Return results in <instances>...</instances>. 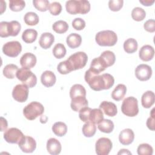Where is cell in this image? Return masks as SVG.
<instances>
[{"mask_svg":"<svg viewBox=\"0 0 155 155\" xmlns=\"http://www.w3.org/2000/svg\"><path fill=\"white\" fill-rule=\"evenodd\" d=\"M85 81L88 84L90 87L96 91L110 88L114 84V79L108 73L102 75L95 74L90 68L85 71Z\"/></svg>","mask_w":155,"mask_h":155,"instance_id":"1","label":"cell"},{"mask_svg":"<svg viewBox=\"0 0 155 155\" xmlns=\"http://www.w3.org/2000/svg\"><path fill=\"white\" fill-rule=\"evenodd\" d=\"M65 8L71 15H84L90 12V4L86 0H70L66 2Z\"/></svg>","mask_w":155,"mask_h":155,"instance_id":"2","label":"cell"},{"mask_svg":"<svg viewBox=\"0 0 155 155\" xmlns=\"http://www.w3.org/2000/svg\"><path fill=\"white\" fill-rule=\"evenodd\" d=\"M96 43L100 46L111 47L114 45L117 41L116 33L111 30H104L98 32L95 36Z\"/></svg>","mask_w":155,"mask_h":155,"instance_id":"3","label":"cell"},{"mask_svg":"<svg viewBox=\"0 0 155 155\" xmlns=\"http://www.w3.org/2000/svg\"><path fill=\"white\" fill-rule=\"evenodd\" d=\"M21 28V24L17 21H2L0 22V36L1 38L16 36L19 34Z\"/></svg>","mask_w":155,"mask_h":155,"instance_id":"4","label":"cell"},{"mask_svg":"<svg viewBox=\"0 0 155 155\" xmlns=\"http://www.w3.org/2000/svg\"><path fill=\"white\" fill-rule=\"evenodd\" d=\"M87 61V54L82 51L74 53L67 59L71 71L84 68L86 65Z\"/></svg>","mask_w":155,"mask_h":155,"instance_id":"5","label":"cell"},{"mask_svg":"<svg viewBox=\"0 0 155 155\" xmlns=\"http://www.w3.org/2000/svg\"><path fill=\"white\" fill-rule=\"evenodd\" d=\"M44 108L42 104L38 102H31L26 105L23 109V114L26 119L33 120L42 114Z\"/></svg>","mask_w":155,"mask_h":155,"instance_id":"6","label":"cell"},{"mask_svg":"<svg viewBox=\"0 0 155 155\" xmlns=\"http://www.w3.org/2000/svg\"><path fill=\"white\" fill-rule=\"evenodd\" d=\"M121 111L123 114L127 116H136L139 113L138 102L137 99L133 96L125 98L122 102Z\"/></svg>","mask_w":155,"mask_h":155,"instance_id":"7","label":"cell"},{"mask_svg":"<svg viewBox=\"0 0 155 155\" xmlns=\"http://www.w3.org/2000/svg\"><path fill=\"white\" fill-rule=\"evenodd\" d=\"M16 76L18 80L21 81L23 84L26 85L28 88L35 87L37 83L36 75L28 68L22 67L19 69Z\"/></svg>","mask_w":155,"mask_h":155,"instance_id":"8","label":"cell"},{"mask_svg":"<svg viewBox=\"0 0 155 155\" xmlns=\"http://www.w3.org/2000/svg\"><path fill=\"white\" fill-rule=\"evenodd\" d=\"M22 51V46L19 42L16 41L5 43L2 47V51L7 56L15 58L19 55Z\"/></svg>","mask_w":155,"mask_h":155,"instance_id":"9","label":"cell"},{"mask_svg":"<svg viewBox=\"0 0 155 155\" xmlns=\"http://www.w3.org/2000/svg\"><path fill=\"white\" fill-rule=\"evenodd\" d=\"M113 147L111 140L107 137L99 138L96 142L95 149L97 155H108Z\"/></svg>","mask_w":155,"mask_h":155,"instance_id":"10","label":"cell"},{"mask_svg":"<svg viewBox=\"0 0 155 155\" xmlns=\"http://www.w3.org/2000/svg\"><path fill=\"white\" fill-rule=\"evenodd\" d=\"M24 137L22 132L17 128H10L4 134V139L10 143H19Z\"/></svg>","mask_w":155,"mask_h":155,"instance_id":"11","label":"cell"},{"mask_svg":"<svg viewBox=\"0 0 155 155\" xmlns=\"http://www.w3.org/2000/svg\"><path fill=\"white\" fill-rule=\"evenodd\" d=\"M28 87L25 84H18L13 89L12 96L19 102H24L28 99Z\"/></svg>","mask_w":155,"mask_h":155,"instance_id":"12","label":"cell"},{"mask_svg":"<svg viewBox=\"0 0 155 155\" xmlns=\"http://www.w3.org/2000/svg\"><path fill=\"white\" fill-rule=\"evenodd\" d=\"M152 75V69L147 64H140L135 69V76L140 81H146L150 79Z\"/></svg>","mask_w":155,"mask_h":155,"instance_id":"13","label":"cell"},{"mask_svg":"<svg viewBox=\"0 0 155 155\" xmlns=\"http://www.w3.org/2000/svg\"><path fill=\"white\" fill-rule=\"evenodd\" d=\"M18 145L22 152L30 153L35 150L36 148V142L32 137L24 136L18 143Z\"/></svg>","mask_w":155,"mask_h":155,"instance_id":"14","label":"cell"},{"mask_svg":"<svg viewBox=\"0 0 155 155\" xmlns=\"http://www.w3.org/2000/svg\"><path fill=\"white\" fill-rule=\"evenodd\" d=\"M36 56L31 53H24L20 59V64L23 68H31L35 67L36 64Z\"/></svg>","mask_w":155,"mask_h":155,"instance_id":"15","label":"cell"},{"mask_svg":"<svg viewBox=\"0 0 155 155\" xmlns=\"http://www.w3.org/2000/svg\"><path fill=\"white\" fill-rule=\"evenodd\" d=\"M134 139V134L132 130L126 128L120 131L119 135V140L120 143L124 145H128L131 144Z\"/></svg>","mask_w":155,"mask_h":155,"instance_id":"16","label":"cell"},{"mask_svg":"<svg viewBox=\"0 0 155 155\" xmlns=\"http://www.w3.org/2000/svg\"><path fill=\"white\" fill-rule=\"evenodd\" d=\"M107 67H108L104 59L99 56L92 60L90 69L95 74H99L101 72L104 71Z\"/></svg>","mask_w":155,"mask_h":155,"instance_id":"17","label":"cell"},{"mask_svg":"<svg viewBox=\"0 0 155 155\" xmlns=\"http://www.w3.org/2000/svg\"><path fill=\"white\" fill-rule=\"evenodd\" d=\"M154 55V50L153 47L150 45H145L139 50V56L143 61H150Z\"/></svg>","mask_w":155,"mask_h":155,"instance_id":"18","label":"cell"},{"mask_svg":"<svg viewBox=\"0 0 155 155\" xmlns=\"http://www.w3.org/2000/svg\"><path fill=\"white\" fill-rule=\"evenodd\" d=\"M99 108L105 114L110 117L114 116L117 113L116 105L111 102H102L99 105Z\"/></svg>","mask_w":155,"mask_h":155,"instance_id":"19","label":"cell"},{"mask_svg":"<svg viewBox=\"0 0 155 155\" xmlns=\"http://www.w3.org/2000/svg\"><path fill=\"white\" fill-rule=\"evenodd\" d=\"M61 144L58 139L55 138H50L47 140V150L50 154H59L61 151Z\"/></svg>","mask_w":155,"mask_h":155,"instance_id":"20","label":"cell"},{"mask_svg":"<svg viewBox=\"0 0 155 155\" xmlns=\"http://www.w3.org/2000/svg\"><path fill=\"white\" fill-rule=\"evenodd\" d=\"M56 81V76L53 72L46 70L42 73L41 76V81L42 85L46 87L53 86Z\"/></svg>","mask_w":155,"mask_h":155,"instance_id":"21","label":"cell"},{"mask_svg":"<svg viewBox=\"0 0 155 155\" xmlns=\"http://www.w3.org/2000/svg\"><path fill=\"white\" fill-rule=\"evenodd\" d=\"M88 101L85 97L79 96L71 99V108L74 111H79L82 108L88 107Z\"/></svg>","mask_w":155,"mask_h":155,"instance_id":"22","label":"cell"},{"mask_svg":"<svg viewBox=\"0 0 155 155\" xmlns=\"http://www.w3.org/2000/svg\"><path fill=\"white\" fill-rule=\"evenodd\" d=\"M54 41V37L51 33L45 32L41 35L39 44V45L44 49L49 48Z\"/></svg>","mask_w":155,"mask_h":155,"instance_id":"23","label":"cell"},{"mask_svg":"<svg viewBox=\"0 0 155 155\" xmlns=\"http://www.w3.org/2000/svg\"><path fill=\"white\" fill-rule=\"evenodd\" d=\"M154 100L155 96L154 92L152 91H147L142 96V105L145 108H149L154 104Z\"/></svg>","mask_w":155,"mask_h":155,"instance_id":"24","label":"cell"},{"mask_svg":"<svg viewBox=\"0 0 155 155\" xmlns=\"http://www.w3.org/2000/svg\"><path fill=\"white\" fill-rule=\"evenodd\" d=\"M66 42L70 48H76L81 45L82 42V38L79 34L75 33H71L67 36Z\"/></svg>","mask_w":155,"mask_h":155,"instance_id":"25","label":"cell"},{"mask_svg":"<svg viewBox=\"0 0 155 155\" xmlns=\"http://www.w3.org/2000/svg\"><path fill=\"white\" fill-rule=\"evenodd\" d=\"M127 92V87L125 85L119 84L113 90L111 93V97L116 101L122 100Z\"/></svg>","mask_w":155,"mask_h":155,"instance_id":"26","label":"cell"},{"mask_svg":"<svg viewBox=\"0 0 155 155\" xmlns=\"http://www.w3.org/2000/svg\"><path fill=\"white\" fill-rule=\"evenodd\" d=\"M38 36V32L33 28H28L24 30L22 34V40L27 43L30 44L35 41Z\"/></svg>","mask_w":155,"mask_h":155,"instance_id":"27","label":"cell"},{"mask_svg":"<svg viewBox=\"0 0 155 155\" xmlns=\"http://www.w3.org/2000/svg\"><path fill=\"white\" fill-rule=\"evenodd\" d=\"M70 96L71 99L79 96H86V90L81 84L73 85L70 90Z\"/></svg>","mask_w":155,"mask_h":155,"instance_id":"28","label":"cell"},{"mask_svg":"<svg viewBox=\"0 0 155 155\" xmlns=\"http://www.w3.org/2000/svg\"><path fill=\"white\" fill-rule=\"evenodd\" d=\"M104 119L102 111L100 108L91 109L89 117V122L94 124H98Z\"/></svg>","mask_w":155,"mask_h":155,"instance_id":"29","label":"cell"},{"mask_svg":"<svg viewBox=\"0 0 155 155\" xmlns=\"http://www.w3.org/2000/svg\"><path fill=\"white\" fill-rule=\"evenodd\" d=\"M114 124L110 119H103L97 124L98 129L103 133H110L114 129Z\"/></svg>","mask_w":155,"mask_h":155,"instance_id":"30","label":"cell"},{"mask_svg":"<svg viewBox=\"0 0 155 155\" xmlns=\"http://www.w3.org/2000/svg\"><path fill=\"white\" fill-rule=\"evenodd\" d=\"M18 70L17 65L13 64H7L3 69V74L7 79H13L16 76Z\"/></svg>","mask_w":155,"mask_h":155,"instance_id":"31","label":"cell"},{"mask_svg":"<svg viewBox=\"0 0 155 155\" xmlns=\"http://www.w3.org/2000/svg\"><path fill=\"white\" fill-rule=\"evenodd\" d=\"M137 42L134 38L127 39L124 43V49L127 53H134L137 50Z\"/></svg>","mask_w":155,"mask_h":155,"instance_id":"32","label":"cell"},{"mask_svg":"<svg viewBox=\"0 0 155 155\" xmlns=\"http://www.w3.org/2000/svg\"><path fill=\"white\" fill-rule=\"evenodd\" d=\"M52 131L56 136L62 137L67 133V127L66 124L62 122H57L52 126Z\"/></svg>","mask_w":155,"mask_h":155,"instance_id":"33","label":"cell"},{"mask_svg":"<svg viewBox=\"0 0 155 155\" xmlns=\"http://www.w3.org/2000/svg\"><path fill=\"white\" fill-rule=\"evenodd\" d=\"M82 131L84 136L87 137H93L96 133V124L91 122H85V124L82 127Z\"/></svg>","mask_w":155,"mask_h":155,"instance_id":"34","label":"cell"},{"mask_svg":"<svg viewBox=\"0 0 155 155\" xmlns=\"http://www.w3.org/2000/svg\"><path fill=\"white\" fill-rule=\"evenodd\" d=\"M53 30L57 33L62 34L65 33L68 29V25L67 22L62 20L56 21L52 25Z\"/></svg>","mask_w":155,"mask_h":155,"instance_id":"35","label":"cell"},{"mask_svg":"<svg viewBox=\"0 0 155 155\" xmlns=\"http://www.w3.org/2000/svg\"><path fill=\"white\" fill-rule=\"evenodd\" d=\"M24 22L28 25H35L38 24L39 19L38 15L32 12H27L25 13L24 18Z\"/></svg>","mask_w":155,"mask_h":155,"instance_id":"36","label":"cell"},{"mask_svg":"<svg viewBox=\"0 0 155 155\" xmlns=\"http://www.w3.org/2000/svg\"><path fill=\"white\" fill-rule=\"evenodd\" d=\"M106 63L107 67H110L114 64L116 60L115 54L114 53L110 50L104 51L102 52L100 56Z\"/></svg>","mask_w":155,"mask_h":155,"instance_id":"37","label":"cell"},{"mask_svg":"<svg viewBox=\"0 0 155 155\" xmlns=\"http://www.w3.org/2000/svg\"><path fill=\"white\" fill-rule=\"evenodd\" d=\"M53 54L57 59H62L66 54V48L64 44L58 43L54 45L53 48Z\"/></svg>","mask_w":155,"mask_h":155,"instance_id":"38","label":"cell"},{"mask_svg":"<svg viewBox=\"0 0 155 155\" xmlns=\"http://www.w3.org/2000/svg\"><path fill=\"white\" fill-rule=\"evenodd\" d=\"M146 16L145 11L140 7H135L131 12V17L136 21H141Z\"/></svg>","mask_w":155,"mask_h":155,"instance_id":"39","label":"cell"},{"mask_svg":"<svg viewBox=\"0 0 155 155\" xmlns=\"http://www.w3.org/2000/svg\"><path fill=\"white\" fill-rule=\"evenodd\" d=\"M25 6V2L22 0H10L9 7L13 12H20Z\"/></svg>","mask_w":155,"mask_h":155,"instance_id":"40","label":"cell"},{"mask_svg":"<svg viewBox=\"0 0 155 155\" xmlns=\"http://www.w3.org/2000/svg\"><path fill=\"white\" fill-rule=\"evenodd\" d=\"M137 152L139 155H151L153 153V149L148 143H142L138 146Z\"/></svg>","mask_w":155,"mask_h":155,"instance_id":"41","label":"cell"},{"mask_svg":"<svg viewBox=\"0 0 155 155\" xmlns=\"http://www.w3.org/2000/svg\"><path fill=\"white\" fill-rule=\"evenodd\" d=\"M33 4L34 7L41 12L47 11L50 5L49 1L47 0H33Z\"/></svg>","mask_w":155,"mask_h":155,"instance_id":"42","label":"cell"},{"mask_svg":"<svg viewBox=\"0 0 155 155\" xmlns=\"http://www.w3.org/2000/svg\"><path fill=\"white\" fill-rule=\"evenodd\" d=\"M48 10L51 15L57 16L59 15L62 11V5L58 2H53L49 5Z\"/></svg>","mask_w":155,"mask_h":155,"instance_id":"43","label":"cell"},{"mask_svg":"<svg viewBox=\"0 0 155 155\" xmlns=\"http://www.w3.org/2000/svg\"><path fill=\"white\" fill-rule=\"evenodd\" d=\"M123 4L122 0H110L108 2V7L111 11L117 12L122 8Z\"/></svg>","mask_w":155,"mask_h":155,"instance_id":"44","label":"cell"},{"mask_svg":"<svg viewBox=\"0 0 155 155\" xmlns=\"http://www.w3.org/2000/svg\"><path fill=\"white\" fill-rule=\"evenodd\" d=\"M91 110V108H89L88 107H84L82 108L79 112V116L80 119L84 122H89V117L90 111Z\"/></svg>","mask_w":155,"mask_h":155,"instance_id":"45","label":"cell"},{"mask_svg":"<svg viewBox=\"0 0 155 155\" xmlns=\"http://www.w3.org/2000/svg\"><path fill=\"white\" fill-rule=\"evenodd\" d=\"M57 70L62 74H67L71 71L67 60L61 62L57 66Z\"/></svg>","mask_w":155,"mask_h":155,"instance_id":"46","label":"cell"},{"mask_svg":"<svg viewBox=\"0 0 155 155\" xmlns=\"http://www.w3.org/2000/svg\"><path fill=\"white\" fill-rule=\"evenodd\" d=\"M72 26L76 30H82L85 27V22L80 18H76L72 21Z\"/></svg>","mask_w":155,"mask_h":155,"instance_id":"47","label":"cell"},{"mask_svg":"<svg viewBox=\"0 0 155 155\" xmlns=\"http://www.w3.org/2000/svg\"><path fill=\"white\" fill-rule=\"evenodd\" d=\"M143 27L146 31L150 33L155 31V21L154 19H148L147 21L143 25Z\"/></svg>","mask_w":155,"mask_h":155,"instance_id":"48","label":"cell"},{"mask_svg":"<svg viewBox=\"0 0 155 155\" xmlns=\"http://www.w3.org/2000/svg\"><path fill=\"white\" fill-rule=\"evenodd\" d=\"M154 110V108H153L152 110L151 111V116L148 117L147 120V126L151 131L154 130V127H155Z\"/></svg>","mask_w":155,"mask_h":155,"instance_id":"49","label":"cell"},{"mask_svg":"<svg viewBox=\"0 0 155 155\" xmlns=\"http://www.w3.org/2000/svg\"><path fill=\"white\" fill-rule=\"evenodd\" d=\"M8 127L7 121L3 117H1V131H5Z\"/></svg>","mask_w":155,"mask_h":155,"instance_id":"50","label":"cell"},{"mask_svg":"<svg viewBox=\"0 0 155 155\" xmlns=\"http://www.w3.org/2000/svg\"><path fill=\"white\" fill-rule=\"evenodd\" d=\"M140 3H141L144 6H150L154 2V0H140Z\"/></svg>","mask_w":155,"mask_h":155,"instance_id":"51","label":"cell"},{"mask_svg":"<svg viewBox=\"0 0 155 155\" xmlns=\"http://www.w3.org/2000/svg\"><path fill=\"white\" fill-rule=\"evenodd\" d=\"M117 154H131V153L128 150L122 149L117 153Z\"/></svg>","mask_w":155,"mask_h":155,"instance_id":"52","label":"cell"},{"mask_svg":"<svg viewBox=\"0 0 155 155\" xmlns=\"http://www.w3.org/2000/svg\"><path fill=\"white\" fill-rule=\"evenodd\" d=\"M1 14H2V13L5 10V9H6V3H5V2H4V4H2V5H1Z\"/></svg>","mask_w":155,"mask_h":155,"instance_id":"53","label":"cell"}]
</instances>
